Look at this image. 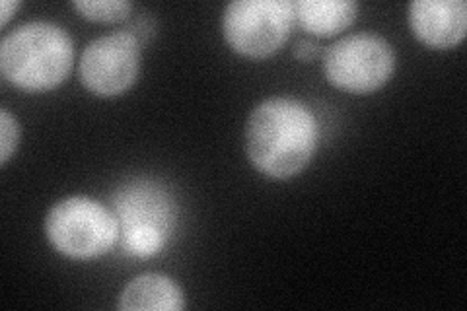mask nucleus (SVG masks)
<instances>
[{
  "label": "nucleus",
  "instance_id": "nucleus-1",
  "mask_svg": "<svg viewBox=\"0 0 467 311\" xmlns=\"http://www.w3.org/2000/svg\"><path fill=\"white\" fill-rule=\"evenodd\" d=\"M245 154L263 175L288 180L310 164L319 139L312 109L296 98L257 103L245 123Z\"/></svg>",
  "mask_w": 467,
  "mask_h": 311
},
{
  "label": "nucleus",
  "instance_id": "nucleus-2",
  "mask_svg": "<svg viewBox=\"0 0 467 311\" xmlns=\"http://www.w3.org/2000/svg\"><path fill=\"white\" fill-rule=\"evenodd\" d=\"M75 63V47L65 27L27 22L0 43V72L20 90L46 92L63 84Z\"/></svg>",
  "mask_w": 467,
  "mask_h": 311
},
{
  "label": "nucleus",
  "instance_id": "nucleus-3",
  "mask_svg": "<svg viewBox=\"0 0 467 311\" xmlns=\"http://www.w3.org/2000/svg\"><path fill=\"white\" fill-rule=\"evenodd\" d=\"M46 233L58 254L90 261L106 255L119 240V222L104 202L90 197H68L47 213Z\"/></svg>",
  "mask_w": 467,
  "mask_h": 311
},
{
  "label": "nucleus",
  "instance_id": "nucleus-4",
  "mask_svg": "<svg viewBox=\"0 0 467 311\" xmlns=\"http://www.w3.org/2000/svg\"><path fill=\"white\" fill-rule=\"evenodd\" d=\"M321 67L326 78L339 90L370 94L391 78L396 70V51L378 34H350L324 49Z\"/></svg>",
  "mask_w": 467,
  "mask_h": 311
},
{
  "label": "nucleus",
  "instance_id": "nucleus-5",
  "mask_svg": "<svg viewBox=\"0 0 467 311\" xmlns=\"http://www.w3.org/2000/svg\"><path fill=\"white\" fill-rule=\"evenodd\" d=\"M295 22L290 0H234L224 8L223 32L236 53L265 58L285 46Z\"/></svg>",
  "mask_w": 467,
  "mask_h": 311
},
{
  "label": "nucleus",
  "instance_id": "nucleus-6",
  "mask_svg": "<svg viewBox=\"0 0 467 311\" xmlns=\"http://www.w3.org/2000/svg\"><path fill=\"white\" fill-rule=\"evenodd\" d=\"M139 72L140 43L125 29L90 41L80 57V80L99 98L125 94Z\"/></svg>",
  "mask_w": 467,
  "mask_h": 311
},
{
  "label": "nucleus",
  "instance_id": "nucleus-7",
  "mask_svg": "<svg viewBox=\"0 0 467 311\" xmlns=\"http://www.w3.org/2000/svg\"><path fill=\"white\" fill-rule=\"evenodd\" d=\"M113 213L119 232L133 228H158L171 235L175 202L170 192L150 180H135L113 192Z\"/></svg>",
  "mask_w": 467,
  "mask_h": 311
},
{
  "label": "nucleus",
  "instance_id": "nucleus-8",
  "mask_svg": "<svg viewBox=\"0 0 467 311\" xmlns=\"http://www.w3.org/2000/svg\"><path fill=\"white\" fill-rule=\"evenodd\" d=\"M409 26L425 46L451 49L467 34V5L463 0H415L409 5Z\"/></svg>",
  "mask_w": 467,
  "mask_h": 311
},
{
  "label": "nucleus",
  "instance_id": "nucleus-9",
  "mask_svg": "<svg viewBox=\"0 0 467 311\" xmlns=\"http://www.w3.org/2000/svg\"><path fill=\"white\" fill-rule=\"evenodd\" d=\"M117 307L125 311H180L185 307V295L175 280L164 275H140L121 290Z\"/></svg>",
  "mask_w": 467,
  "mask_h": 311
},
{
  "label": "nucleus",
  "instance_id": "nucleus-10",
  "mask_svg": "<svg viewBox=\"0 0 467 311\" xmlns=\"http://www.w3.org/2000/svg\"><path fill=\"white\" fill-rule=\"evenodd\" d=\"M358 5L353 0H298L295 3L296 22L317 37L343 32L355 22Z\"/></svg>",
  "mask_w": 467,
  "mask_h": 311
},
{
  "label": "nucleus",
  "instance_id": "nucleus-11",
  "mask_svg": "<svg viewBox=\"0 0 467 311\" xmlns=\"http://www.w3.org/2000/svg\"><path fill=\"white\" fill-rule=\"evenodd\" d=\"M72 8L78 10L86 20L109 24L125 20L133 10V3L129 0H75Z\"/></svg>",
  "mask_w": 467,
  "mask_h": 311
},
{
  "label": "nucleus",
  "instance_id": "nucleus-12",
  "mask_svg": "<svg viewBox=\"0 0 467 311\" xmlns=\"http://www.w3.org/2000/svg\"><path fill=\"white\" fill-rule=\"evenodd\" d=\"M20 142V125L6 109L0 111V164L6 166Z\"/></svg>",
  "mask_w": 467,
  "mask_h": 311
},
{
  "label": "nucleus",
  "instance_id": "nucleus-13",
  "mask_svg": "<svg viewBox=\"0 0 467 311\" xmlns=\"http://www.w3.org/2000/svg\"><path fill=\"white\" fill-rule=\"evenodd\" d=\"M319 55H324V49H321V46H317V43H314L310 39H302L295 49V57L302 63L314 61V58H317Z\"/></svg>",
  "mask_w": 467,
  "mask_h": 311
},
{
  "label": "nucleus",
  "instance_id": "nucleus-14",
  "mask_svg": "<svg viewBox=\"0 0 467 311\" xmlns=\"http://www.w3.org/2000/svg\"><path fill=\"white\" fill-rule=\"evenodd\" d=\"M20 6H22V3H18V0H5L3 12H0V26H6L14 14L18 12Z\"/></svg>",
  "mask_w": 467,
  "mask_h": 311
}]
</instances>
